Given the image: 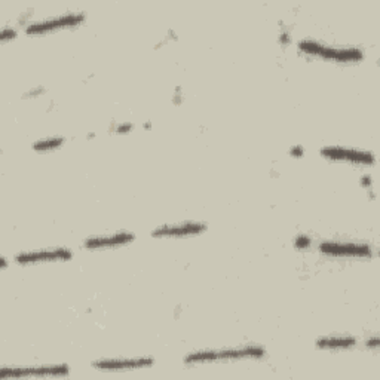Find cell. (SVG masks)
I'll list each match as a JSON object with an SVG mask.
<instances>
[{
    "label": "cell",
    "instance_id": "obj_8",
    "mask_svg": "<svg viewBox=\"0 0 380 380\" xmlns=\"http://www.w3.org/2000/svg\"><path fill=\"white\" fill-rule=\"evenodd\" d=\"M207 226L204 223H195V221H188V223H180V224H168V226H162L157 231L152 232V236L158 238H165V236H173V238H181V236H189V235H198L204 232Z\"/></svg>",
    "mask_w": 380,
    "mask_h": 380
},
{
    "label": "cell",
    "instance_id": "obj_1",
    "mask_svg": "<svg viewBox=\"0 0 380 380\" xmlns=\"http://www.w3.org/2000/svg\"><path fill=\"white\" fill-rule=\"evenodd\" d=\"M264 355V350L257 346H243L238 349H221V350H204L190 354L185 358L188 364L200 362H217V361H231L243 358H260Z\"/></svg>",
    "mask_w": 380,
    "mask_h": 380
},
{
    "label": "cell",
    "instance_id": "obj_6",
    "mask_svg": "<svg viewBox=\"0 0 380 380\" xmlns=\"http://www.w3.org/2000/svg\"><path fill=\"white\" fill-rule=\"evenodd\" d=\"M68 373L67 365H39V367L2 369L0 379L23 377V376H64Z\"/></svg>",
    "mask_w": 380,
    "mask_h": 380
},
{
    "label": "cell",
    "instance_id": "obj_7",
    "mask_svg": "<svg viewBox=\"0 0 380 380\" xmlns=\"http://www.w3.org/2000/svg\"><path fill=\"white\" fill-rule=\"evenodd\" d=\"M73 255L66 248H55V250H40L33 252H23L16 257V262L20 264H33L40 262H59L67 260Z\"/></svg>",
    "mask_w": 380,
    "mask_h": 380
},
{
    "label": "cell",
    "instance_id": "obj_5",
    "mask_svg": "<svg viewBox=\"0 0 380 380\" xmlns=\"http://www.w3.org/2000/svg\"><path fill=\"white\" fill-rule=\"evenodd\" d=\"M321 154L324 158H329L333 161H343V162L358 164V165H374L376 162L373 153L357 150V149H349V147H337V146L324 147L321 150Z\"/></svg>",
    "mask_w": 380,
    "mask_h": 380
},
{
    "label": "cell",
    "instance_id": "obj_2",
    "mask_svg": "<svg viewBox=\"0 0 380 380\" xmlns=\"http://www.w3.org/2000/svg\"><path fill=\"white\" fill-rule=\"evenodd\" d=\"M299 48L305 54L317 55L322 57L324 60H334V61H358L362 60L364 54L358 48H339V47H330L326 44H319L315 40L305 39L299 42Z\"/></svg>",
    "mask_w": 380,
    "mask_h": 380
},
{
    "label": "cell",
    "instance_id": "obj_12",
    "mask_svg": "<svg viewBox=\"0 0 380 380\" xmlns=\"http://www.w3.org/2000/svg\"><path fill=\"white\" fill-rule=\"evenodd\" d=\"M64 143L63 137H52V138H45V140H39V142L35 143L33 149L35 150H52L57 149Z\"/></svg>",
    "mask_w": 380,
    "mask_h": 380
},
{
    "label": "cell",
    "instance_id": "obj_3",
    "mask_svg": "<svg viewBox=\"0 0 380 380\" xmlns=\"http://www.w3.org/2000/svg\"><path fill=\"white\" fill-rule=\"evenodd\" d=\"M85 20V16L83 13H63V16H57L52 18H47L42 21H36L27 25L25 33L27 35H40V33H47V32H54L57 29H63V27H70V25H76Z\"/></svg>",
    "mask_w": 380,
    "mask_h": 380
},
{
    "label": "cell",
    "instance_id": "obj_10",
    "mask_svg": "<svg viewBox=\"0 0 380 380\" xmlns=\"http://www.w3.org/2000/svg\"><path fill=\"white\" fill-rule=\"evenodd\" d=\"M153 360L150 358H138V360H107L98 361L92 365L100 370H130V369H143L152 365Z\"/></svg>",
    "mask_w": 380,
    "mask_h": 380
},
{
    "label": "cell",
    "instance_id": "obj_9",
    "mask_svg": "<svg viewBox=\"0 0 380 380\" xmlns=\"http://www.w3.org/2000/svg\"><path fill=\"white\" fill-rule=\"evenodd\" d=\"M134 233L130 232H121V233H114V235H104V236H94L87 239L83 245L87 248H110V247H118V245H125L134 241Z\"/></svg>",
    "mask_w": 380,
    "mask_h": 380
},
{
    "label": "cell",
    "instance_id": "obj_13",
    "mask_svg": "<svg viewBox=\"0 0 380 380\" xmlns=\"http://www.w3.org/2000/svg\"><path fill=\"white\" fill-rule=\"evenodd\" d=\"M367 345H369L370 348H377V346H379V337H374V339L369 341Z\"/></svg>",
    "mask_w": 380,
    "mask_h": 380
},
{
    "label": "cell",
    "instance_id": "obj_11",
    "mask_svg": "<svg viewBox=\"0 0 380 380\" xmlns=\"http://www.w3.org/2000/svg\"><path fill=\"white\" fill-rule=\"evenodd\" d=\"M355 345H357V339L349 336L324 337V339L317 341V346L319 349H349Z\"/></svg>",
    "mask_w": 380,
    "mask_h": 380
},
{
    "label": "cell",
    "instance_id": "obj_4",
    "mask_svg": "<svg viewBox=\"0 0 380 380\" xmlns=\"http://www.w3.org/2000/svg\"><path fill=\"white\" fill-rule=\"evenodd\" d=\"M319 251L331 257H372L374 252L367 244L354 243H322Z\"/></svg>",
    "mask_w": 380,
    "mask_h": 380
}]
</instances>
